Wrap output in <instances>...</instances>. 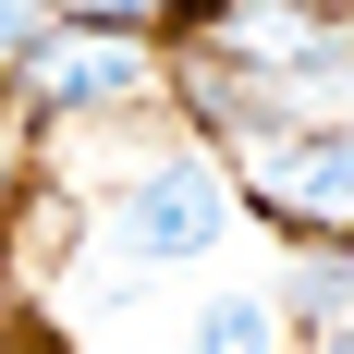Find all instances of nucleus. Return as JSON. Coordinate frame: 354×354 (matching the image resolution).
<instances>
[{
  "mask_svg": "<svg viewBox=\"0 0 354 354\" xmlns=\"http://www.w3.org/2000/svg\"><path fill=\"white\" fill-rule=\"evenodd\" d=\"M196 25H208V49L232 73H318V62H342V25L306 12V0H196Z\"/></svg>",
  "mask_w": 354,
  "mask_h": 354,
  "instance_id": "nucleus-3",
  "label": "nucleus"
},
{
  "mask_svg": "<svg viewBox=\"0 0 354 354\" xmlns=\"http://www.w3.org/2000/svg\"><path fill=\"white\" fill-rule=\"evenodd\" d=\"M306 12H354V0H306Z\"/></svg>",
  "mask_w": 354,
  "mask_h": 354,
  "instance_id": "nucleus-8",
  "label": "nucleus"
},
{
  "mask_svg": "<svg viewBox=\"0 0 354 354\" xmlns=\"http://www.w3.org/2000/svg\"><path fill=\"white\" fill-rule=\"evenodd\" d=\"M135 86H147V49L122 25H62L25 62V110H49V122H62V110H122Z\"/></svg>",
  "mask_w": 354,
  "mask_h": 354,
  "instance_id": "nucleus-4",
  "label": "nucleus"
},
{
  "mask_svg": "<svg viewBox=\"0 0 354 354\" xmlns=\"http://www.w3.org/2000/svg\"><path fill=\"white\" fill-rule=\"evenodd\" d=\"M49 37H62V25H49V0H0V62H12V73H25Z\"/></svg>",
  "mask_w": 354,
  "mask_h": 354,
  "instance_id": "nucleus-6",
  "label": "nucleus"
},
{
  "mask_svg": "<svg viewBox=\"0 0 354 354\" xmlns=\"http://www.w3.org/2000/svg\"><path fill=\"white\" fill-rule=\"evenodd\" d=\"M245 208V183L220 171V159H159L110 196V257L122 269H183V257L220 245V220Z\"/></svg>",
  "mask_w": 354,
  "mask_h": 354,
  "instance_id": "nucleus-2",
  "label": "nucleus"
},
{
  "mask_svg": "<svg viewBox=\"0 0 354 354\" xmlns=\"http://www.w3.org/2000/svg\"><path fill=\"white\" fill-rule=\"evenodd\" d=\"M147 12H171V0H49V25H122V37H135Z\"/></svg>",
  "mask_w": 354,
  "mask_h": 354,
  "instance_id": "nucleus-7",
  "label": "nucleus"
},
{
  "mask_svg": "<svg viewBox=\"0 0 354 354\" xmlns=\"http://www.w3.org/2000/svg\"><path fill=\"white\" fill-rule=\"evenodd\" d=\"M232 183L306 245H354V122H269V135H245Z\"/></svg>",
  "mask_w": 354,
  "mask_h": 354,
  "instance_id": "nucleus-1",
  "label": "nucleus"
},
{
  "mask_svg": "<svg viewBox=\"0 0 354 354\" xmlns=\"http://www.w3.org/2000/svg\"><path fill=\"white\" fill-rule=\"evenodd\" d=\"M183 354H269V306H257V293H208Z\"/></svg>",
  "mask_w": 354,
  "mask_h": 354,
  "instance_id": "nucleus-5",
  "label": "nucleus"
}]
</instances>
